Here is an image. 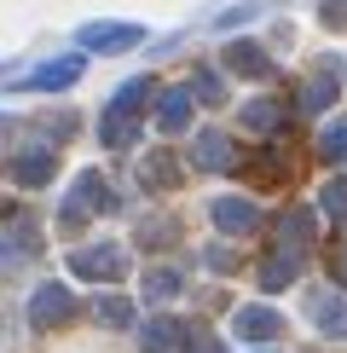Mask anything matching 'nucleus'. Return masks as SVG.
Here are the masks:
<instances>
[{
    "mask_svg": "<svg viewBox=\"0 0 347 353\" xmlns=\"http://www.w3.org/2000/svg\"><path fill=\"white\" fill-rule=\"evenodd\" d=\"M191 105H197L191 81H185V87H168V93L156 99V128H162V134H185V128H191Z\"/></svg>",
    "mask_w": 347,
    "mask_h": 353,
    "instance_id": "nucleus-10",
    "label": "nucleus"
},
{
    "mask_svg": "<svg viewBox=\"0 0 347 353\" xmlns=\"http://www.w3.org/2000/svg\"><path fill=\"white\" fill-rule=\"evenodd\" d=\"M238 122L249 128V134H278V122H284V110L272 105V99H249V105L238 110Z\"/></svg>",
    "mask_w": 347,
    "mask_h": 353,
    "instance_id": "nucleus-19",
    "label": "nucleus"
},
{
    "mask_svg": "<svg viewBox=\"0 0 347 353\" xmlns=\"http://www.w3.org/2000/svg\"><path fill=\"white\" fill-rule=\"evenodd\" d=\"M330 272H336V284H347V249H336V255H330Z\"/></svg>",
    "mask_w": 347,
    "mask_h": 353,
    "instance_id": "nucleus-27",
    "label": "nucleus"
},
{
    "mask_svg": "<svg viewBox=\"0 0 347 353\" xmlns=\"http://www.w3.org/2000/svg\"><path fill=\"white\" fill-rule=\"evenodd\" d=\"M260 12H266V0H249V6H231L226 18H214L220 29H238V23H249V18H260Z\"/></svg>",
    "mask_w": 347,
    "mask_h": 353,
    "instance_id": "nucleus-26",
    "label": "nucleus"
},
{
    "mask_svg": "<svg viewBox=\"0 0 347 353\" xmlns=\"http://www.w3.org/2000/svg\"><path fill=\"white\" fill-rule=\"evenodd\" d=\"M52 174H58L52 145H23V151L12 157V180H18V185H47Z\"/></svg>",
    "mask_w": 347,
    "mask_h": 353,
    "instance_id": "nucleus-9",
    "label": "nucleus"
},
{
    "mask_svg": "<svg viewBox=\"0 0 347 353\" xmlns=\"http://www.w3.org/2000/svg\"><path fill=\"white\" fill-rule=\"evenodd\" d=\"M202 353H226V347H202Z\"/></svg>",
    "mask_w": 347,
    "mask_h": 353,
    "instance_id": "nucleus-28",
    "label": "nucleus"
},
{
    "mask_svg": "<svg viewBox=\"0 0 347 353\" xmlns=\"http://www.w3.org/2000/svg\"><path fill=\"white\" fill-rule=\"evenodd\" d=\"M93 319L105 330H127V325H134V301H127V296H98L93 301Z\"/></svg>",
    "mask_w": 347,
    "mask_h": 353,
    "instance_id": "nucleus-21",
    "label": "nucleus"
},
{
    "mask_svg": "<svg viewBox=\"0 0 347 353\" xmlns=\"http://www.w3.org/2000/svg\"><path fill=\"white\" fill-rule=\"evenodd\" d=\"M220 64L231 70V76H249V81H260V76H272V58L255 47V41H231V47L220 52Z\"/></svg>",
    "mask_w": 347,
    "mask_h": 353,
    "instance_id": "nucleus-12",
    "label": "nucleus"
},
{
    "mask_svg": "<svg viewBox=\"0 0 347 353\" xmlns=\"http://www.w3.org/2000/svg\"><path fill=\"white\" fill-rule=\"evenodd\" d=\"M139 185H151V191L180 185V163H174V151H145V163H139Z\"/></svg>",
    "mask_w": 347,
    "mask_h": 353,
    "instance_id": "nucleus-15",
    "label": "nucleus"
},
{
    "mask_svg": "<svg viewBox=\"0 0 347 353\" xmlns=\"http://www.w3.org/2000/svg\"><path fill=\"white\" fill-rule=\"evenodd\" d=\"M185 336H197L185 319H174V313H156V319H145V330H139V353H174L185 342Z\"/></svg>",
    "mask_w": 347,
    "mask_h": 353,
    "instance_id": "nucleus-7",
    "label": "nucleus"
},
{
    "mask_svg": "<svg viewBox=\"0 0 347 353\" xmlns=\"http://www.w3.org/2000/svg\"><path fill=\"white\" fill-rule=\"evenodd\" d=\"M35 243H41V232H35V220H12V232H6V267H23L29 255H35Z\"/></svg>",
    "mask_w": 347,
    "mask_h": 353,
    "instance_id": "nucleus-20",
    "label": "nucleus"
},
{
    "mask_svg": "<svg viewBox=\"0 0 347 353\" xmlns=\"http://www.w3.org/2000/svg\"><path fill=\"white\" fill-rule=\"evenodd\" d=\"M110 209H116L110 180H105L98 168H87V174H76V185H70L64 209H58V232H81V220H87V214H110Z\"/></svg>",
    "mask_w": 347,
    "mask_h": 353,
    "instance_id": "nucleus-1",
    "label": "nucleus"
},
{
    "mask_svg": "<svg viewBox=\"0 0 347 353\" xmlns=\"http://www.w3.org/2000/svg\"><path fill=\"white\" fill-rule=\"evenodd\" d=\"M70 272L87 278V284H116V278H127V255L122 243H81L70 249Z\"/></svg>",
    "mask_w": 347,
    "mask_h": 353,
    "instance_id": "nucleus-2",
    "label": "nucleus"
},
{
    "mask_svg": "<svg viewBox=\"0 0 347 353\" xmlns=\"http://www.w3.org/2000/svg\"><path fill=\"white\" fill-rule=\"evenodd\" d=\"M231 336H238V342H278V336H284V313H278V307L249 301V307L231 313Z\"/></svg>",
    "mask_w": 347,
    "mask_h": 353,
    "instance_id": "nucleus-6",
    "label": "nucleus"
},
{
    "mask_svg": "<svg viewBox=\"0 0 347 353\" xmlns=\"http://www.w3.org/2000/svg\"><path fill=\"white\" fill-rule=\"evenodd\" d=\"M76 41H81V52H98V58H110V52H134V47H145V23L98 18V23H81Z\"/></svg>",
    "mask_w": 347,
    "mask_h": 353,
    "instance_id": "nucleus-3",
    "label": "nucleus"
},
{
    "mask_svg": "<svg viewBox=\"0 0 347 353\" xmlns=\"http://www.w3.org/2000/svg\"><path fill=\"white\" fill-rule=\"evenodd\" d=\"M145 105H151V76H134V81H122L110 93V105H105V116H145Z\"/></svg>",
    "mask_w": 347,
    "mask_h": 353,
    "instance_id": "nucleus-14",
    "label": "nucleus"
},
{
    "mask_svg": "<svg viewBox=\"0 0 347 353\" xmlns=\"http://www.w3.org/2000/svg\"><path fill=\"white\" fill-rule=\"evenodd\" d=\"M209 214H214V226L226 232V238H243V232H255L260 226V209L249 197H214L209 203Z\"/></svg>",
    "mask_w": 347,
    "mask_h": 353,
    "instance_id": "nucleus-8",
    "label": "nucleus"
},
{
    "mask_svg": "<svg viewBox=\"0 0 347 353\" xmlns=\"http://www.w3.org/2000/svg\"><path fill=\"white\" fill-rule=\"evenodd\" d=\"M191 157H197V168L226 174V168H231V139L220 134V128H202V134L191 139Z\"/></svg>",
    "mask_w": 347,
    "mask_h": 353,
    "instance_id": "nucleus-13",
    "label": "nucleus"
},
{
    "mask_svg": "<svg viewBox=\"0 0 347 353\" xmlns=\"http://www.w3.org/2000/svg\"><path fill=\"white\" fill-rule=\"evenodd\" d=\"M70 313H76V290L70 284H35V296H29V325L35 330L64 325Z\"/></svg>",
    "mask_w": 347,
    "mask_h": 353,
    "instance_id": "nucleus-5",
    "label": "nucleus"
},
{
    "mask_svg": "<svg viewBox=\"0 0 347 353\" xmlns=\"http://www.w3.org/2000/svg\"><path fill=\"white\" fill-rule=\"evenodd\" d=\"M180 290H185V272L180 267H151V272L139 278V296L145 301H174Z\"/></svg>",
    "mask_w": 347,
    "mask_h": 353,
    "instance_id": "nucleus-16",
    "label": "nucleus"
},
{
    "mask_svg": "<svg viewBox=\"0 0 347 353\" xmlns=\"http://www.w3.org/2000/svg\"><path fill=\"white\" fill-rule=\"evenodd\" d=\"M191 93L202 99V105H220L226 87H220V76H214V70H197V76H191Z\"/></svg>",
    "mask_w": 347,
    "mask_h": 353,
    "instance_id": "nucleus-25",
    "label": "nucleus"
},
{
    "mask_svg": "<svg viewBox=\"0 0 347 353\" xmlns=\"http://www.w3.org/2000/svg\"><path fill=\"white\" fill-rule=\"evenodd\" d=\"M307 243H313V214H307V209L284 214V249H289V255H301Z\"/></svg>",
    "mask_w": 347,
    "mask_h": 353,
    "instance_id": "nucleus-22",
    "label": "nucleus"
},
{
    "mask_svg": "<svg viewBox=\"0 0 347 353\" xmlns=\"http://www.w3.org/2000/svg\"><path fill=\"white\" fill-rule=\"evenodd\" d=\"M307 313H313V325L324 330V336H347V301L341 296H330V290H324V296H313Z\"/></svg>",
    "mask_w": 347,
    "mask_h": 353,
    "instance_id": "nucleus-17",
    "label": "nucleus"
},
{
    "mask_svg": "<svg viewBox=\"0 0 347 353\" xmlns=\"http://www.w3.org/2000/svg\"><path fill=\"white\" fill-rule=\"evenodd\" d=\"M255 278H260V290L272 296V290H284V284H295V278H301V255H284V249H278L272 261H260Z\"/></svg>",
    "mask_w": 347,
    "mask_h": 353,
    "instance_id": "nucleus-18",
    "label": "nucleus"
},
{
    "mask_svg": "<svg viewBox=\"0 0 347 353\" xmlns=\"http://www.w3.org/2000/svg\"><path fill=\"white\" fill-rule=\"evenodd\" d=\"M330 64H336V58H330ZM318 70V76H307V81H301V110H307V116H324L330 105H336V93H341V81H336V70Z\"/></svg>",
    "mask_w": 347,
    "mask_h": 353,
    "instance_id": "nucleus-11",
    "label": "nucleus"
},
{
    "mask_svg": "<svg viewBox=\"0 0 347 353\" xmlns=\"http://www.w3.org/2000/svg\"><path fill=\"white\" fill-rule=\"evenodd\" d=\"M318 151H324V163L347 168V122H330L324 134H318Z\"/></svg>",
    "mask_w": 347,
    "mask_h": 353,
    "instance_id": "nucleus-23",
    "label": "nucleus"
},
{
    "mask_svg": "<svg viewBox=\"0 0 347 353\" xmlns=\"http://www.w3.org/2000/svg\"><path fill=\"white\" fill-rule=\"evenodd\" d=\"M318 209H324L330 220H347V180H330L324 191H318Z\"/></svg>",
    "mask_w": 347,
    "mask_h": 353,
    "instance_id": "nucleus-24",
    "label": "nucleus"
},
{
    "mask_svg": "<svg viewBox=\"0 0 347 353\" xmlns=\"http://www.w3.org/2000/svg\"><path fill=\"white\" fill-rule=\"evenodd\" d=\"M81 70H87V58L81 52H64V58H47L41 70H29V76L12 81V87H23V93H64V87L81 81Z\"/></svg>",
    "mask_w": 347,
    "mask_h": 353,
    "instance_id": "nucleus-4",
    "label": "nucleus"
}]
</instances>
